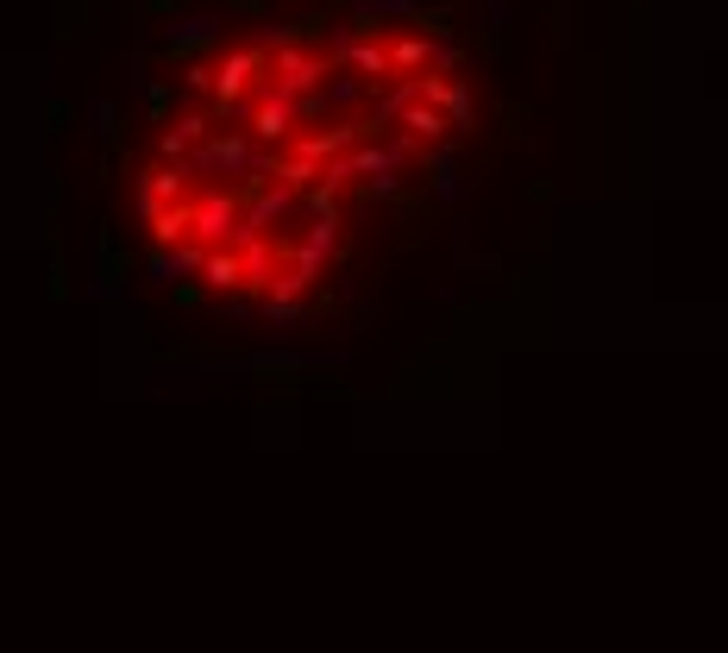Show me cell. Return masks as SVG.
<instances>
[{"instance_id":"1","label":"cell","mask_w":728,"mask_h":653,"mask_svg":"<svg viewBox=\"0 0 728 653\" xmlns=\"http://www.w3.org/2000/svg\"><path fill=\"white\" fill-rule=\"evenodd\" d=\"M246 221L239 182H201L195 189V239L201 246H232V233Z\"/></svg>"},{"instance_id":"2","label":"cell","mask_w":728,"mask_h":653,"mask_svg":"<svg viewBox=\"0 0 728 653\" xmlns=\"http://www.w3.org/2000/svg\"><path fill=\"white\" fill-rule=\"evenodd\" d=\"M251 139L246 132H220V139H201V145H189V170L195 176H239L251 170Z\"/></svg>"},{"instance_id":"3","label":"cell","mask_w":728,"mask_h":653,"mask_svg":"<svg viewBox=\"0 0 728 653\" xmlns=\"http://www.w3.org/2000/svg\"><path fill=\"white\" fill-rule=\"evenodd\" d=\"M296 126H301L296 95H283L276 82H264V88H258V100H251V139H258V145H276V139H289Z\"/></svg>"},{"instance_id":"4","label":"cell","mask_w":728,"mask_h":653,"mask_svg":"<svg viewBox=\"0 0 728 653\" xmlns=\"http://www.w3.org/2000/svg\"><path fill=\"white\" fill-rule=\"evenodd\" d=\"M207 45H220V13H176L170 25H164V57H195V50H207Z\"/></svg>"},{"instance_id":"5","label":"cell","mask_w":728,"mask_h":653,"mask_svg":"<svg viewBox=\"0 0 728 653\" xmlns=\"http://www.w3.org/2000/svg\"><path fill=\"white\" fill-rule=\"evenodd\" d=\"M321 75H333V57H308V50L301 45H283L276 50V88H283V95H314V88H321Z\"/></svg>"},{"instance_id":"6","label":"cell","mask_w":728,"mask_h":653,"mask_svg":"<svg viewBox=\"0 0 728 653\" xmlns=\"http://www.w3.org/2000/svg\"><path fill=\"white\" fill-rule=\"evenodd\" d=\"M189 157H176V164H157V170H145V182H139V221H151L164 201H182L189 195Z\"/></svg>"},{"instance_id":"7","label":"cell","mask_w":728,"mask_h":653,"mask_svg":"<svg viewBox=\"0 0 728 653\" xmlns=\"http://www.w3.org/2000/svg\"><path fill=\"white\" fill-rule=\"evenodd\" d=\"M296 207H301V195L289 189V182H264V189L246 201V226L251 233H271V226L283 221V214H296Z\"/></svg>"},{"instance_id":"8","label":"cell","mask_w":728,"mask_h":653,"mask_svg":"<svg viewBox=\"0 0 728 653\" xmlns=\"http://www.w3.org/2000/svg\"><path fill=\"white\" fill-rule=\"evenodd\" d=\"M421 100L446 107L452 132H472V88H465V82H446V75L433 70V75H421Z\"/></svg>"},{"instance_id":"9","label":"cell","mask_w":728,"mask_h":653,"mask_svg":"<svg viewBox=\"0 0 728 653\" xmlns=\"http://www.w3.org/2000/svg\"><path fill=\"white\" fill-rule=\"evenodd\" d=\"M201 276H207V289H239V283H246V258H239V246H207Z\"/></svg>"},{"instance_id":"10","label":"cell","mask_w":728,"mask_h":653,"mask_svg":"<svg viewBox=\"0 0 728 653\" xmlns=\"http://www.w3.org/2000/svg\"><path fill=\"white\" fill-rule=\"evenodd\" d=\"M301 246L314 251L321 264H333V258H339V207H333V214H308V233H301Z\"/></svg>"},{"instance_id":"11","label":"cell","mask_w":728,"mask_h":653,"mask_svg":"<svg viewBox=\"0 0 728 653\" xmlns=\"http://www.w3.org/2000/svg\"><path fill=\"white\" fill-rule=\"evenodd\" d=\"M402 132H408V139H440V132H446V107H433V100H415V107H402Z\"/></svg>"},{"instance_id":"12","label":"cell","mask_w":728,"mask_h":653,"mask_svg":"<svg viewBox=\"0 0 728 653\" xmlns=\"http://www.w3.org/2000/svg\"><path fill=\"white\" fill-rule=\"evenodd\" d=\"M339 63H351V70H358V75H383V70H390V50L377 45V38H351V45H346V57H339Z\"/></svg>"},{"instance_id":"13","label":"cell","mask_w":728,"mask_h":653,"mask_svg":"<svg viewBox=\"0 0 728 653\" xmlns=\"http://www.w3.org/2000/svg\"><path fill=\"white\" fill-rule=\"evenodd\" d=\"M296 326H301V301L296 296H271V308H264V333H271V340H289Z\"/></svg>"},{"instance_id":"14","label":"cell","mask_w":728,"mask_h":653,"mask_svg":"<svg viewBox=\"0 0 728 653\" xmlns=\"http://www.w3.org/2000/svg\"><path fill=\"white\" fill-rule=\"evenodd\" d=\"M427 176H433V195H440V201H465V182H458V170H452L446 151H427Z\"/></svg>"},{"instance_id":"15","label":"cell","mask_w":728,"mask_h":653,"mask_svg":"<svg viewBox=\"0 0 728 653\" xmlns=\"http://www.w3.org/2000/svg\"><path fill=\"white\" fill-rule=\"evenodd\" d=\"M314 176H321V164H314V157H301V151H289V157H276V182H289V189H308V182H314Z\"/></svg>"},{"instance_id":"16","label":"cell","mask_w":728,"mask_h":653,"mask_svg":"<svg viewBox=\"0 0 728 653\" xmlns=\"http://www.w3.org/2000/svg\"><path fill=\"white\" fill-rule=\"evenodd\" d=\"M427 57H433L427 38H390V63H396V70H421Z\"/></svg>"},{"instance_id":"17","label":"cell","mask_w":728,"mask_h":653,"mask_svg":"<svg viewBox=\"0 0 728 653\" xmlns=\"http://www.w3.org/2000/svg\"><path fill=\"white\" fill-rule=\"evenodd\" d=\"M120 100H88V132H95V139H114V132H120Z\"/></svg>"},{"instance_id":"18","label":"cell","mask_w":728,"mask_h":653,"mask_svg":"<svg viewBox=\"0 0 728 653\" xmlns=\"http://www.w3.org/2000/svg\"><path fill=\"white\" fill-rule=\"evenodd\" d=\"M176 88H182V100H189V95H207V88H214V70L189 57V70H182V82H176Z\"/></svg>"},{"instance_id":"19","label":"cell","mask_w":728,"mask_h":653,"mask_svg":"<svg viewBox=\"0 0 728 653\" xmlns=\"http://www.w3.org/2000/svg\"><path fill=\"white\" fill-rule=\"evenodd\" d=\"M176 276H189V271H182V258H176V246L170 251H151V283H176Z\"/></svg>"},{"instance_id":"20","label":"cell","mask_w":728,"mask_h":653,"mask_svg":"<svg viewBox=\"0 0 728 653\" xmlns=\"http://www.w3.org/2000/svg\"><path fill=\"white\" fill-rule=\"evenodd\" d=\"M176 132H182V139H189V145H201V139H207V126H214V120H207V114H176Z\"/></svg>"},{"instance_id":"21","label":"cell","mask_w":728,"mask_h":653,"mask_svg":"<svg viewBox=\"0 0 728 653\" xmlns=\"http://www.w3.org/2000/svg\"><path fill=\"white\" fill-rule=\"evenodd\" d=\"M126 95H139V88H145V57H139V50H126Z\"/></svg>"},{"instance_id":"22","label":"cell","mask_w":728,"mask_h":653,"mask_svg":"<svg viewBox=\"0 0 728 653\" xmlns=\"http://www.w3.org/2000/svg\"><path fill=\"white\" fill-rule=\"evenodd\" d=\"M365 195H371V201H396L402 195V176H371V182H365Z\"/></svg>"},{"instance_id":"23","label":"cell","mask_w":728,"mask_h":653,"mask_svg":"<svg viewBox=\"0 0 728 653\" xmlns=\"http://www.w3.org/2000/svg\"><path fill=\"white\" fill-rule=\"evenodd\" d=\"M346 100H358V82H351V75L326 82V107H346Z\"/></svg>"}]
</instances>
